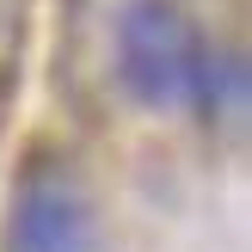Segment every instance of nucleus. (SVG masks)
I'll use <instances>...</instances> for the list:
<instances>
[{
    "instance_id": "f03ea898",
    "label": "nucleus",
    "mask_w": 252,
    "mask_h": 252,
    "mask_svg": "<svg viewBox=\"0 0 252 252\" xmlns=\"http://www.w3.org/2000/svg\"><path fill=\"white\" fill-rule=\"evenodd\" d=\"M6 246L12 252H98V216L68 179L37 172L12 197Z\"/></svg>"
},
{
    "instance_id": "f257e3e1",
    "label": "nucleus",
    "mask_w": 252,
    "mask_h": 252,
    "mask_svg": "<svg viewBox=\"0 0 252 252\" xmlns=\"http://www.w3.org/2000/svg\"><path fill=\"white\" fill-rule=\"evenodd\" d=\"M117 80L154 111H191L216 123L240 111L246 74L228 49H216L172 0H129L117 12Z\"/></svg>"
}]
</instances>
